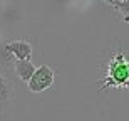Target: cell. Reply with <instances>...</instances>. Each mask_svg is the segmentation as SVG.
Returning <instances> with one entry per match:
<instances>
[{"instance_id":"cell-5","label":"cell","mask_w":129,"mask_h":121,"mask_svg":"<svg viewBox=\"0 0 129 121\" xmlns=\"http://www.w3.org/2000/svg\"><path fill=\"white\" fill-rule=\"evenodd\" d=\"M35 72V66L32 64L30 59H24V61H15V74L20 78V81L29 82L32 78V74Z\"/></svg>"},{"instance_id":"cell-1","label":"cell","mask_w":129,"mask_h":121,"mask_svg":"<svg viewBox=\"0 0 129 121\" xmlns=\"http://www.w3.org/2000/svg\"><path fill=\"white\" fill-rule=\"evenodd\" d=\"M99 91H106L107 87L116 89H129V59L124 52L114 54L107 62L106 78L99 82Z\"/></svg>"},{"instance_id":"cell-4","label":"cell","mask_w":129,"mask_h":121,"mask_svg":"<svg viewBox=\"0 0 129 121\" xmlns=\"http://www.w3.org/2000/svg\"><path fill=\"white\" fill-rule=\"evenodd\" d=\"M5 51L12 54L15 61H24V59H30L32 56V44L25 39L12 40V42L5 44Z\"/></svg>"},{"instance_id":"cell-6","label":"cell","mask_w":129,"mask_h":121,"mask_svg":"<svg viewBox=\"0 0 129 121\" xmlns=\"http://www.w3.org/2000/svg\"><path fill=\"white\" fill-rule=\"evenodd\" d=\"M112 7L122 15V20L129 24V0H114Z\"/></svg>"},{"instance_id":"cell-2","label":"cell","mask_w":129,"mask_h":121,"mask_svg":"<svg viewBox=\"0 0 129 121\" xmlns=\"http://www.w3.org/2000/svg\"><path fill=\"white\" fill-rule=\"evenodd\" d=\"M54 81H55L54 69L49 67L47 64H42V66L35 67V72L29 79L27 87H29L30 92H44L54 86Z\"/></svg>"},{"instance_id":"cell-7","label":"cell","mask_w":129,"mask_h":121,"mask_svg":"<svg viewBox=\"0 0 129 121\" xmlns=\"http://www.w3.org/2000/svg\"><path fill=\"white\" fill-rule=\"evenodd\" d=\"M106 4H109V5H114V0H104Z\"/></svg>"},{"instance_id":"cell-3","label":"cell","mask_w":129,"mask_h":121,"mask_svg":"<svg viewBox=\"0 0 129 121\" xmlns=\"http://www.w3.org/2000/svg\"><path fill=\"white\" fill-rule=\"evenodd\" d=\"M15 101V84L12 79L0 74V114L5 113Z\"/></svg>"}]
</instances>
